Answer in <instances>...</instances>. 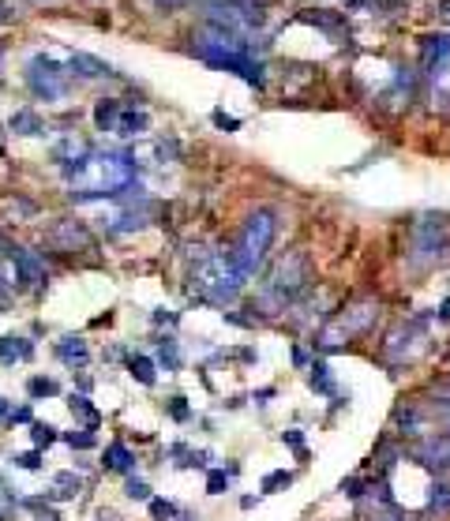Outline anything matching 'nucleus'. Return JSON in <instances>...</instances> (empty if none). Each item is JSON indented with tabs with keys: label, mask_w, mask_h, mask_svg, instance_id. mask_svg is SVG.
<instances>
[{
	"label": "nucleus",
	"mask_w": 450,
	"mask_h": 521,
	"mask_svg": "<svg viewBox=\"0 0 450 521\" xmlns=\"http://www.w3.org/2000/svg\"><path fill=\"white\" fill-rule=\"evenodd\" d=\"M312 375H308V383H312V390L315 394H323V398H334L338 394V386H334V375H330V368H326V360H312V368H308Z\"/></svg>",
	"instance_id": "14"
},
{
	"label": "nucleus",
	"mask_w": 450,
	"mask_h": 521,
	"mask_svg": "<svg viewBox=\"0 0 450 521\" xmlns=\"http://www.w3.org/2000/svg\"><path fill=\"white\" fill-rule=\"evenodd\" d=\"M49 240L64 247V252H75V247H90V233L83 229V221H57V225L49 229Z\"/></svg>",
	"instance_id": "12"
},
{
	"label": "nucleus",
	"mask_w": 450,
	"mask_h": 521,
	"mask_svg": "<svg viewBox=\"0 0 450 521\" xmlns=\"http://www.w3.org/2000/svg\"><path fill=\"white\" fill-rule=\"evenodd\" d=\"M229 491V473L225 469H210L207 473V495H225Z\"/></svg>",
	"instance_id": "24"
},
{
	"label": "nucleus",
	"mask_w": 450,
	"mask_h": 521,
	"mask_svg": "<svg viewBox=\"0 0 450 521\" xmlns=\"http://www.w3.org/2000/svg\"><path fill=\"white\" fill-rule=\"evenodd\" d=\"M420 68L428 79H443L450 68V34H424L420 38Z\"/></svg>",
	"instance_id": "9"
},
{
	"label": "nucleus",
	"mask_w": 450,
	"mask_h": 521,
	"mask_svg": "<svg viewBox=\"0 0 450 521\" xmlns=\"http://www.w3.org/2000/svg\"><path fill=\"white\" fill-rule=\"evenodd\" d=\"M116 121H121V106L109 98V101H98V109H94V124L101 128V132H113Z\"/></svg>",
	"instance_id": "20"
},
{
	"label": "nucleus",
	"mask_w": 450,
	"mask_h": 521,
	"mask_svg": "<svg viewBox=\"0 0 450 521\" xmlns=\"http://www.w3.org/2000/svg\"><path fill=\"white\" fill-rule=\"evenodd\" d=\"M31 439H34L38 450H42V447H53V442H57V427H53V424H34V427H31Z\"/></svg>",
	"instance_id": "25"
},
{
	"label": "nucleus",
	"mask_w": 450,
	"mask_h": 521,
	"mask_svg": "<svg viewBox=\"0 0 450 521\" xmlns=\"http://www.w3.org/2000/svg\"><path fill=\"white\" fill-rule=\"evenodd\" d=\"M450 247V225L443 214H420L413 225H409V247L405 259L413 270H428L443 259V252Z\"/></svg>",
	"instance_id": "6"
},
{
	"label": "nucleus",
	"mask_w": 450,
	"mask_h": 521,
	"mask_svg": "<svg viewBox=\"0 0 450 521\" xmlns=\"http://www.w3.org/2000/svg\"><path fill=\"white\" fill-rule=\"evenodd\" d=\"M169 416H173V420H188V416H192L188 401H184V398H173V401H169Z\"/></svg>",
	"instance_id": "32"
},
{
	"label": "nucleus",
	"mask_w": 450,
	"mask_h": 521,
	"mask_svg": "<svg viewBox=\"0 0 450 521\" xmlns=\"http://www.w3.org/2000/svg\"><path fill=\"white\" fill-rule=\"evenodd\" d=\"M162 364H165V371H173L177 364H180V353H177V342H173V337H165V342H162Z\"/></svg>",
	"instance_id": "29"
},
{
	"label": "nucleus",
	"mask_w": 450,
	"mask_h": 521,
	"mask_svg": "<svg viewBox=\"0 0 450 521\" xmlns=\"http://www.w3.org/2000/svg\"><path fill=\"white\" fill-rule=\"evenodd\" d=\"M116 135H143L147 132V113H136V109H128V113H121V121H116V128H113Z\"/></svg>",
	"instance_id": "18"
},
{
	"label": "nucleus",
	"mask_w": 450,
	"mask_h": 521,
	"mask_svg": "<svg viewBox=\"0 0 450 521\" xmlns=\"http://www.w3.org/2000/svg\"><path fill=\"white\" fill-rule=\"evenodd\" d=\"M26 83H31V90L38 98H45V101H57L68 94V83H64V72L60 68H53V64L45 60H34L31 64V72H26Z\"/></svg>",
	"instance_id": "10"
},
{
	"label": "nucleus",
	"mask_w": 450,
	"mask_h": 521,
	"mask_svg": "<svg viewBox=\"0 0 450 521\" xmlns=\"http://www.w3.org/2000/svg\"><path fill=\"white\" fill-rule=\"evenodd\" d=\"M11 424H31V405H23V409L11 413Z\"/></svg>",
	"instance_id": "35"
},
{
	"label": "nucleus",
	"mask_w": 450,
	"mask_h": 521,
	"mask_svg": "<svg viewBox=\"0 0 450 521\" xmlns=\"http://www.w3.org/2000/svg\"><path fill=\"white\" fill-rule=\"evenodd\" d=\"M57 357L60 360H68V364H87V345H83V337H64V342L57 345Z\"/></svg>",
	"instance_id": "19"
},
{
	"label": "nucleus",
	"mask_w": 450,
	"mask_h": 521,
	"mask_svg": "<svg viewBox=\"0 0 450 521\" xmlns=\"http://www.w3.org/2000/svg\"><path fill=\"white\" fill-rule=\"evenodd\" d=\"M435 319H439V323H450V296L439 304V315H435Z\"/></svg>",
	"instance_id": "38"
},
{
	"label": "nucleus",
	"mask_w": 450,
	"mask_h": 521,
	"mask_svg": "<svg viewBox=\"0 0 450 521\" xmlns=\"http://www.w3.org/2000/svg\"><path fill=\"white\" fill-rule=\"evenodd\" d=\"M439 11H443V19H450V4H439Z\"/></svg>",
	"instance_id": "40"
},
{
	"label": "nucleus",
	"mask_w": 450,
	"mask_h": 521,
	"mask_svg": "<svg viewBox=\"0 0 450 521\" xmlns=\"http://www.w3.org/2000/svg\"><path fill=\"white\" fill-rule=\"evenodd\" d=\"M372 521H405V517H402V510H379Z\"/></svg>",
	"instance_id": "36"
},
{
	"label": "nucleus",
	"mask_w": 450,
	"mask_h": 521,
	"mask_svg": "<svg viewBox=\"0 0 450 521\" xmlns=\"http://www.w3.org/2000/svg\"><path fill=\"white\" fill-rule=\"evenodd\" d=\"M372 488H375V484H372L368 476H346V480L338 484V491L346 495V499H364V495L372 491Z\"/></svg>",
	"instance_id": "21"
},
{
	"label": "nucleus",
	"mask_w": 450,
	"mask_h": 521,
	"mask_svg": "<svg viewBox=\"0 0 450 521\" xmlns=\"http://www.w3.org/2000/svg\"><path fill=\"white\" fill-rule=\"evenodd\" d=\"M282 442H285V447H293L300 458L308 454V450H304V432H300V427H289V432H282Z\"/></svg>",
	"instance_id": "30"
},
{
	"label": "nucleus",
	"mask_w": 450,
	"mask_h": 521,
	"mask_svg": "<svg viewBox=\"0 0 450 521\" xmlns=\"http://www.w3.org/2000/svg\"><path fill=\"white\" fill-rule=\"evenodd\" d=\"M424 517H450V484L446 476H435L424 499Z\"/></svg>",
	"instance_id": "13"
},
{
	"label": "nucleus",
	"mask_w": 450,
	"mask_h": 521,
	"mask_svg": "<svg viewBox=\"0 0 450 521\" xmlns=\"http://www.w3.org/2000/svg\"><path fill=\"white\" fill-rule=\"evenodd\" d=\"M31 357H34V345L26 337H0V364H16Z\"/></svg>",
	"instance_id": "16"
},
{
	"label": "nucleus",
	"mask_w": 450,
	"mask_h": 521,
	"mask_svg": "<svg viewBox=\"0 0 450 521\" xmlns=\"http://www.w3.org/2000/svg\"><path fill=\"white\" fill-rule=\"evenodd\" d=\"M0 416H8V401L4 398H0Z\"/></svg>",
	"instance_id": "39"
},
{
	"label": "nucleus",
	"mask_w": 450,
	"mask_h": 521,
	"mask_svg": "<svg viewBox=\"0 0 450 521\" xmlns=\"http://www.w3.org/2000/svg\"><path fill=\"white\" fill-rule=\"evenodd\" d=\"M383 315V304L375 301V296H361V301H353L349 308L334 311V315L326 319V327L315 334L312 345H319L323 353H341V349L353 345V337L368 334L379 323Z\"/></svg>",
	"instance_id": "4"
},
{
	"label": "nucleus",
	"mask_w": 450,
	"mask_h": 521,
	"mask_svg": "<svg viewBox=\"0 0 450 521\" xmlns=\"http://www.w3.org/2000/svg\"><path fill=\"white\" fill-rule=\"evenodd\" d=\"M11 132H19V135H42L45 124H42V116H38V113L19 109L16 116H11Z\"/></svg>",
	"instance_id": "17"
},
{
	"label": "nucleus",
	"mask_w": 450,
	"mask_h": 521,
	"mask_svg": "<svg viewBox=\"0 0 450 521\" xmlns=\"http://www.w3.org/2000/svg\"><path fill=\"white\" fill-rule=\"evenodd\" d=\"M124 495H128V499H150V488L147 484H143V480H128V488H124Z\"/></svg>",
	"instance_id": "31"
},
{
	"label": "nucleus",
	"mask_w": 450,
	"mask_h": 521,
	"mask_svg": "<svg viewBox=\"0 0 450 521\" xmlns=\"http://www.w3.org/2000/svg\"><path fill=\"white\" fill-rule=\"evenodd\" d=\"M293 364L297 368H308V353H304V349H293Z\"/></svg>",
	"instance_id": "37"
},
{
	"label": "nucleus",
	"mask_w": 450,
	"mask_h": 521,
	"mask_svg": "<svg viewBox=\"0 0 450 521\" xmlns=\"http://www.w3.org/2000/svg\"><path fill=\"white\" fill-rule=\"evenodd\" d=\"M293 480H297V473H289V469H274V473L263 476V491L270 495V491H278V488H289Z\"/></svg>",
	"instance_id": "22"
},
{
	"label": "nucleus",
	"mask_w": 450,
	"mask_h": 521,
	"mask_svg": "<svg viewBox=\"0 0 450 521\" xmlns=\"http://www.w3.org/2000/svg\"><path fill=\"white\" fill-rule=\"evenodd\" d=\"M105 469H113V473H131V469H136V454H131L124 442H109V447H105Z\"/></svg>",
	"instance_id": "15"
},
{
	"label": "nucleus",
	"mask_w": 450,
	"mask_h": 521,
	"mask_svg": "<svg viewBox=\"0 0 450 521\" xmlns=\"http://www.w3.org/2000/svg\"><path fill=\"white\" fill-rule=\"evenodd\" d=\"M8 259H11V263H16V270H19V285L34 289V285L45 281V263L31 252V247H11Z\"/></svg>",
	"instance_id": "11"
},
{
	"label": "nucleus",
	"mask_w": 450,
	"mask_h": 521,
	"mask_svg": "<svg viewBox=\"0 0 450 521\" xmlns=\"http://www.w3.org/2000/svg\"><path fill=\"white\" fill-rule=\"evenodd\" d=\"M432 319H435V311H424V315H413V319L398 323V327L383 337V345H379L383 364H387V368H405V364H413L417 353L428 342V323Z\"/></svg>",
	"instance_id": "8"
},
{
	"label": "nucleus",
	"mask_w": 450,
	"mask_h": 521,
	"mask_svg": "<svg viewBox=\"0 0 450 521\" xmlns=\"http://www.w3.org/2000/svg\"><path fill=\"white\" fill-rule=\"evenodd\" d=\"M57 390H60V386L53 383V379H42V375L26 383V394H31V398H53V394H57Z\"/></svg>",
	"instance_id": "26"
},
{
	"label": "nucleus",
	"mask_w": 450,
	"mask_h": 521,
	"mask_svg": "<svg viewBox=\"0 0 450 521\" xmlns=\"http://www.w3.org/2000/svg\"><path fill=\"white\" fill-rule=\"evenodd\" d=\"M308 289H312V263H308V252H300V247L297 252H285L270 267L267 281H263V296H267L270 304H278L282 311Z\"/></svg>",
	"instance_id": "5"
},
{
	"label": "nucleus",
	"mask_w": 450,
	"mask_h": 521,
	"mask_svg": "<svg viewBox=\"0 0 450 521\" xmlns=\"http://www.w3.org/2000/svg\"><path fill=\"white\" fill-rule=\"evenodd\" d=\"M150 517L154 521H173L177 517V506L169 499H150Z\"/></svg>",
	"instance_id": "28"
},
{
	"label": "nucleus",
	"mask_w": 450,
	"mask_h": 521,
	"mask_svg": "<svg viewBox=\"0 0 450 521\" xmlns=\"http://www.w3.org/2000/svg\"><path fill=\"white\" fill-rule=\"evenodd\" d=\"M195 285H199V293L207 301L214 304H229L241 296V289L248 285V278L236 270L233 255L229 252H218V255H207L199 267H195Z\"/></svg>",
	"instance_id": "7"
},
{
	"label": "nucleus",
	"mask_w": 450,
	"mask_h": 521,
	"mask_svg": "<svg viewBox=\"0 0 450 521\" xmlns=\"http://www.w3.org/2000/svg\"><path fill=\"white\" fill-rule=\"evenodd\" d=\"M64 442H68L72 450H90V447L98 442V435L87 427V432H68V435H64Z\"/></svg>",
	"instance_id": "27"
},
{
	"label": "nucleus",
	"mask_w": 450,
	"mask_h": 521,
	"mask_svg": "<svg viewBox=\"0 0 450 521\" xmlns=\"http://www.w3.org/2000/svg\"><path fill=\"white\" fill-rule=\"evenodd\" d=\"M274 233H278V211L274 206H256V211L244 218V225H241V233H236V244L229 247V255H233L236 270H241L248 281L259 274L263 263H267Z\"/></svg>",
	"instance_id": "3"
},
{
	"label": "nucleus",
	"mask_w": 450,
	"mask_h": 521,
	"mask_svg": "<svg viewBox=\"0 0 450 521\" xmlns=\"http://www.w3.org/2000/svg\"><path fill=\"white\" fill-rule=\"evenodd\" d=\"M128 368H131V375H136L143 386H154V360H150V357H136Z\"/></svg>",
	"instance_id": "23"
},
{
	"label": "nucleus",
	"mask_w": 450,
	"mask_h": 521,
	"mask_svg": "<svg viewBox=\"0 0 450 521\" xmlns=\"http://www.w3.org/2000/svg\"><path fill=\"white\" fill-rule=\"evenodd\" d=\"M64 177L75 188L72 199L87 203V199H101V195H121L131 191L136 180V162L121 158V154H90L79 165H64Z\"/></svg>",
	"instance_id": "1"
},
{
	"label": "nucleus",
	"mask_w": 450,
	"mask_h": 521,
	"mask_svg": "<svg viewBox=\"0 0 450 521\" xmlns=\"http://www.w3.org/2000/svg\"><path fill=\"white\" fill-rule=\"evenodd\" d=\"M16 465H19V469H38V465H42V454H38V450H26V454H19V458H16Z\"/></svg>",
	"instance_id": "33"
},
{
	"label": "nucleus",
	"mask_w": 450,
	"mask_h": 521,
	"mask_svg": "<svg viewBox=\"0 0 450 521\" xmlns=\"http://www.w3.org/2000/svg\"><path fill=\"white\" fill-rule=\"evenodd\" d=\"M192 53L199 57L203 64H210V68L233 72V75H241L244 83L263 86V64L256 60L248 38H241V34H229V30L210 27V30H203V34L192 38Z\"/></svg>",
	"instance_id": "2"
},
{
	"label": "nucleus",
	"mask_w": 450,
	"mask_h": 521,
	"mask_svg": "<svg viewBox=\"0 0 450 521\" xmlns=\"http://www.w3.org/2000/svg\"><path fill=\"white\" fill-rule=\"evenodd\" d=\"M214 124H218V128H225V132H236V128H241V121H236V116H225L221 109L214 113Z\"/></svg>",
	"instance_id": "34"
}]
</instances>
